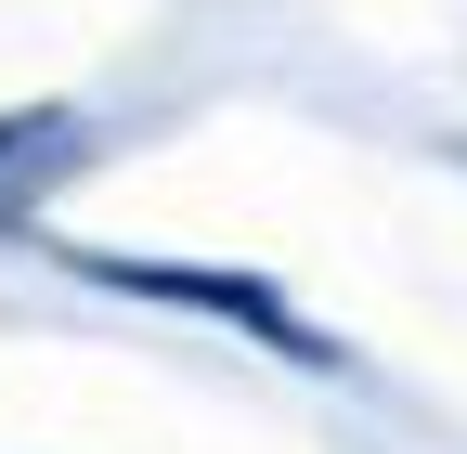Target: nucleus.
Listing matches in <instances>:
<instances>
[{
  "label": "nucleus",
  "instance_id": "1",
  "mask_svg": "<svg viewBox=\"0 0 467 454\" xmlns=\"http://www.w3.org/2000/svg\"><path fill=\"white\" fill-rule=\"evenodd\" d=\"M91 286H130V299H169V312H208V325H247V337H273L285 364H325V337L285 312L260 273H195V260H78Z\"/></svg>",
  "mask_w": 467,
  "mask_h": 454
},
{
  "label": "nucleus",
  "instance_id": "2",
  "mask_svg": "<svg viewBox=\"0 0 467 454\" xmlns=\"http://www.w3.org/2000/svg\"><path fill=\"white\" fill-rule=\"evenodd\" d=\"M52 143H66L52 118H0V169H14V156H52Z\"/></svg>",
  "mask_w": 467,
  "mask_h": 454
}]
</instances>
